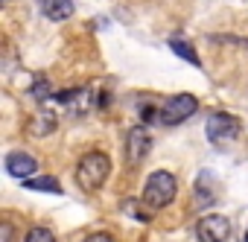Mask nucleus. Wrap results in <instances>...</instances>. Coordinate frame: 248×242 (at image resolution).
Segmentation results:
<instances>
[{"label":"nucleus","instance_id":"1","mask_svg":"<svg viewBox=\"0 0 248 242\" xmlns=\"http://www.w3.org/2000/svg\"><path fill=\"white\" fill-rule=\"evenodd\" d=\"M108 175H111V161H108V155H102V152H88V155H82V161H79V166H76V184H79L85 193L99 190Z\"/></svg>","mask_w":248,"mask_h":242},{"label":"nucleus","instance_id":"2","mask_svg":"<svg viewBox=\"0 0 248 242\" xmlns=\"http://www.w3.org/2000/svg\"><path fill=\"white\" fill-rule=\"evenodd\" d=\"M175 193H178L175 175L167 172V169H158V172L149 175V181H146V187H143V204H146L149 210H161V207H167V204L175 198Z\"/></svg>","mask_w":248,"mask_h":242},{"label":"nucleus","instance_id":"17","mask_svg":"<svg viewBox=\"0 0 248 242\" xmlns=\"http://www.w3.org/2000/svg\"><path fill=\"white\" fill-rule=\"evenodd\" d=\"M245 242H248V230H245Z\"/></svg>","mask_w":248,"mask_h":242},{"label":"nucleus","instance_id":"10","mask_svg":"<svg viewBox=\"0 0 248 242\" xmlns=\"http://www.w3.org/2000/svg\"><path fill=\"white\" fill-rule=\"evenodd\" d=\"M24 184H27L30 190H38V193H56V196L62 193V184H59L53 175H41V178H32V175H30V178H24Z\"/></svg>","mask_w":248,"mask_h":242},{"label":"nucleus","instance_id":"15","mask_svg":"<svg viewBox=\"0 0 248 242\" xmlns=\"http://www.w3.org/2000/svg\"><path fill=\"white\" fill-rule=\"evenodd\" d=\"M85 242H114V236H111V233H102V230H99V233H91V236H88Z\"/></svg>","mask_w":248,"mask_h":242},{"label":"nucleus","instance_id":"9","mask_svg":"<svg viewBox=\"0 0 248 242\" xmlns=\"http://www.w3.org/2000/svg\"><path fill=\"white\" fill-rule=\"evenodd\" d=\"M38 3H41V12L56 24L73 15V0H38Z\"/></svg>","mask_w":248,"mask_h":242},{"label":"nucleus","instance_id":"8","mask_svg":"<svg viewBox=\"0 0 248 242\" xmlns=\"http://www.w3.org/2000/svg\"><path fill=\"white\" fill-rule=\"evenodd\" d=\"M35 158L32 155H27V152H9L6 155V172L12 175V178H18V181H24V178H30L32 172H35Z\"/></svg>","mask_w":248,"mask_h":242},{"label":"nucleus","instance_id":"6","mask_svg":"<svg viewBox=\"0 0 248 242\" xmlns=\"http://www.w3.org/2000/svg\"><path fill=\"white\" fill-rule=\"evenodd\" d=\"M56 102H59L62 108H67L73 117H82V114H88V111L96 105V96H93L91 88H70V91H62V93L56 96Z\"/></svg>","mask_w":248,"mask_h":242},{"label":"nucleus","instance_id":"14","mask_svg":"<svg viewBox=\"0 0 248 242\" xmlns=\"http://www.w3.org/2000/svg\"><path fill=\"white\" fill-rule=\"evenodd\" d=\"M32 93H35V99H38V102H44V99L50 96V82H47V79H38V82H35V88H32Z\"/></svg>","mask_w":248,"mask_h":242},{"label":"nucleus","instance_id":"7","mask_svg":"<svg viewBox=\"0 0 248 242\" xmlns=\"http://www.w3.org/2000/svg\"><path fill=\"white\" fill-rule=\"evenodd\" d=\"M196 236L199 242H228L231 236V222L225 216H204L199 225H196Z\"/></svg>","mask_w":248,"mask_h":242},{"label":"nucleus","instance_id":"5","mask_svg":"<svg viewBox=\"0 0 248 242\" xmlns=\"http://www.w3.org/2000/svg\"><path fill=\"white\" fill-rule=\"evenodd\" d=\"M149 152H152V135H149V129L146 126L132 129L126 135V161L132 166H138V164H143L149 158Z\"/></svg>","mask_w":248,"mask_h":242},{"label":"nucleus","instance_id":"3","mask_svg":"<svg viewBox=\"0 0 248 242\" xmlns=\"http://www.w3.org/2000/svg\"><path fill=\"white\" fill-rule=\"evenodd\" d=\"M239 132H242V123H239L233 114L219 111V114H213L207 120V140L213 146H219V149H228L231 143H236Z\"/></svg>","mask_w":248,"mask_h":242},{"label":"nucleus","instance_id":"16","mask_svg":"<svg viewBox=\"0 0 248 242\" xmlns=\"http://www.w3.org/2000/svg\"><path fill=\"white\" fill-rule=\"evenodd\" d=\"M143 117H146V120H152V117H155V111H152V105H146V108H143Z\"/></svg>","mask_w":248,"mask_h":242},{"label":"nucleus","instance_id":"4","mask_svg":"<svg viewBox=\"0 0 248 242\" xmlns=\"http://www.w3.org/2000/svg\"><path fill=\"white\" fill-rule=\"evenodd\" d=\"M196 111H199V99L193 93H178V96L167 99V105L161 108L158 120H161L164 126H181L184 120H190Z\"/></svg>","mask_w":248,"mask_h":242},{"label":"nucleus","instance_id":"13","mask_svg":"<svg viewBox=\"0 0 248 242\" xmlns=\"http://www.w3.org/2000/svg\"><path fill=\"white\" fill-rule=\"evenodd\" d=\"M27 242H56V236H53V230H47V227H30Z\"/></svg>","mask_w":248,"mask_h":242},{"label":"nucleus","instance_id":"11","mask_svg":"<svg viewBox=\"0 0 248 242\" xmlns=\"http://www.w3.org/2000/svg\"><path fill=\"white\" fill-rule=\"evenodd\" d=\"M30 129H32V135H50L53 129H56V117L53 114H47V111H38L35 114V120H32V123H30Z\"/></svg>","mask_w":248,"mask_h":242},{"label":"nucleus","instance_id":"12","mask_svg":"<svg viewBox=\"0 0 248 242\" xmlns=\"http://www.w3.org/2000/svg\"><path fill=\"white\" fill-rule=\"evenodd\" d=\"M170 47H172V53H178L181 59H187L193 67H202V61H199V53H196L190 44H184L181 38H172V41H170Z\"/></svg>","mask_w":248,"mask_h":242}]
</instances>
